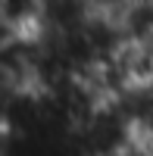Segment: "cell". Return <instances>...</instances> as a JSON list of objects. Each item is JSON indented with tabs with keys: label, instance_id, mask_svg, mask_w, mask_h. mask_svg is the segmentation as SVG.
Instances as JSON below:
<instances>
[{
	"label": "cell",
	"instance_id": "obj_1",
	"mask_svg": "<svg viewBox=\"0 0 153 156\" xmlns=\"http://www.w3.org/2000/svg\"><path fill=\"white\" fill-rule=\"evenodd\" d=\"M78 3L87 9V16H100V19H112L116 22L134 0H78Z\"/></svg>",
	"mask_w": 153,
	"mask_h": 156
}]
</instances>
